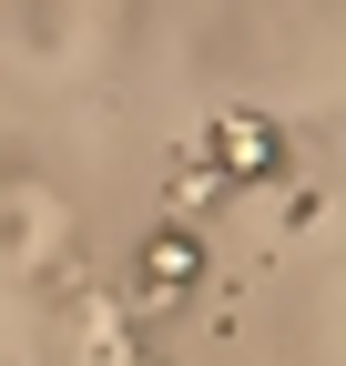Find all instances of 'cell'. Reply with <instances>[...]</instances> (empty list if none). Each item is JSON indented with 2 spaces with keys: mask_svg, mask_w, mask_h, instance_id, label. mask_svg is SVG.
Instances as JSON below:
<instances>
[{
  "mask_svg": "<svg viewBox=\"0 0 346 366\" xmlns=\"http://www.w3.org/2000/svg\"><path fill=\"white\" fill-rule=\"evenodd\" d=\"M204 153L224 163V183L244 194V183H275V173H285V132H275L265 112H224V122L204 132Z\"/></svg>",
  "mask_w": 346,
  "mask_h": 366,
  "instance_id": "obj_1",
  "label": "cell"
},
{
  "mask_svg": "<svg viewBox=\"0 0 346 366\" xmlns=\"http://www.w3.org/2000/svg\"><path fill=\"white\" fill-rule=\"evenodd\" d=\"M194 285H204L194 224H153V234H143V264H133V295H143V305H184Z\"/></svg>",
  "mask_w": 346,
  "mask_h": 366,
  "instance_id": "obj_2",
  "label": "cell"
},
{
  "mask_svg": "<svg viewBox=\"0 0 346 366\" xmlns=\"http://www.w3.org/2000/svg\"><path fill=\"white\" fill-rule=\"evenodd\" d=\"M224 194H234V183H224V163L204 153V132H194V143H184V163H173V183H163V224H204Z\"/></svg>",
  "mask_w": 346,
  "mask_h": 366,
  "instance_id": "obj_3",
  "label": "cell"
},
{
  "mask_svg": "<svg viewBox=\"0 0 346 366\" xmlns=\"http://www.w3.org/2000/svg\"><path fill=\"white\" fill-rule=\"evenodd\" d=\"M102 366H163V356H153V346H122V356H102Z\"/></svg>",
  "mask_w": 346,
  "mask_h": 366,
  "instance_id": "obj_4",
  "label": "cell"
}]
</instances>
